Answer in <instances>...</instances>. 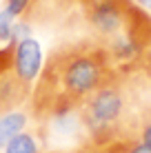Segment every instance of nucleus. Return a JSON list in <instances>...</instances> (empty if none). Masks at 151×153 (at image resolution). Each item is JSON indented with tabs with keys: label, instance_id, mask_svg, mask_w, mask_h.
<instances>
[{
	"label": "nucleus",
	"instance_id": "obj_1",
	"mask_svg": "<svg viewBox=\"0 0 151 153\" xmlns=\"http://www.w3.org/2000/svg\"><path fill=\"white\" fill-rule=\"evenodd\" d=\"M113 73L111 60L98 40L71 42L51 51L29 98L31 115L38 122H49L78 111Z\"/></svg>",
	"mask_w": 151,
	"mask_h": 153
},
{
	"label": "nucleus",
	"instance_id": "obj_2",
	"mask_svg": "<svg viewBox=\"0 0 151 153\" xmlns=\"http://www.w3.org/2000/svg\"><path fill=\"white\" fill-rule=\"evenodd\" d=\"M133 111L136 107L129 80L120 73H113L80 104L78 118L80 126L89 133V142L102 146L107 142L124 138Z\"/></svg>",
	"mask_w": 151,
	"mask_h": 153
},
{
	"label": "nucleus",
	"instance_id": "obj_3",
	"mask_svg": "<svg viewBox=\"0 0 151 153\" xmlns=\"http://www.w3.org/2000/svg\"><path fill=\"white\" fill-rule=\"evenodd\" d=\"M80 4L87 27L100 45L127 31L129 25L142 13V9L131 0H80Z\"/></svg>",
	"mask_w": 151,
	"mask_h": 153
},
{
	"label": "nucleus",
	"instance_id": "obj_4",
	"mask_svg": "<svg viewBox=\"0 0 151 153\" xmlns=\"http://www.w3.org/2000/svg\"><path fill=\"white\" fill-rule=\"evenodd\" d=\"M13 40L0 47V115L22 107L33 91L31 87L20 82L13 73Z\"/></svg>",
	"mask_w": 151,
	"mask_h": 153
},
{
	"label": "nucleus",
	"instance_id": "obj_5",
	"mask_svg": "<svg viewBox=\"0 0 151 153\" xmlns=\"http://www.w3.org/2000/svg\"><path fill=\"white\" fill-rule=\"evenodd\" d=\"M42 49L36 38H25L16 42L13 47V73L22 84L33 89V82L38 80L42 71Z\"/></svg>",
	"mask_w": 151,
	"mask_h": 153
},
{
	"label": "nucleus",
	"instance_id": "obj_6",
	"mask_svg": "<svg viewBox=\"0 0 151 153\" xmlns=\"http://www.w3.org/2000/svg\"><path fill=\"white\" fill-rule=\"evenodd\" d=\"M29 122V115L20 109H13V111L0 115V149L7 146V142L18 135L20 131H25V126Z\"/></svg>",
	"mask_w": 151,
	"mask_h": 153
},
{
	"label": "nucleus",
	"instance_id": "obj_7",
	"mask_svg": "<svg viewBox=\"0 0 151 153\" xmlns=\"http://www.w3.org/2000/svg\"><path fill=\"white\" fill-rule=\"evenodd\" d=\"M4 153H40L38 140L29 131H20L18 135H13L4 146Z\"/></svg>",
	"mask_w": 151,
	"mask_h": 153
},
{
	"label": "nucleus",
	"instance_id": "obj_8",
	"mask_svg": "<svg viewBox=\"0 0 151 153\" xmlns=\"http://www.w3.org/2000/svg\"><path fill=\"white\" fill-rule=\"evenodd\" d=\"M18 18H13L7 9H0V45H7L11 40V29H13V22Z\"/></svg>",
	"mask_w": 151,
	"mask_h": 153
},
{
	"label": "nucleus",
	"instance_id": "obj_9",
	"mask_svg": "<svg viewBox=\"0 0 151 153\" xmlns=\"http://www.w3.org/2000/svg\"><path fill=\"white\" fill-rule=\"evenodd\" d=\"M33 0H4V9L13 16V18H27Z\"/></svg>",
	"mask_w": 151,
	"mask_h": 153
},
{
	"label": "nucleus",
	"instance_id": "obj_10",
	"mask_svg": "<svg viewBox=\"0 0 151 153\" xmlns=\"http://www.w3.org/2000/svg\"><path fill=\"white\" fill-rule=\"evenodd\" d=\"M138 71H144V73H147V76L151 78V49H149V53H147V58H144V62L140 65V69H138ZM133 73H136V71H133Z\"/></svg>",
	"mask_w": 151,
	"mask_h": 153
},
{
	"label": "nucleus",
	"instance_id": "obj_11",
	"mask_svg": "<svg viewBox=\"0 0 151 153\" xmlns=\"http://www.w3.org/2000/svg\"><path fill=\"white\" fill-rule=\"evenodd\" d=\"M74 153H98V149H96V146H93L91 142H89L87 146H82V149H78V151H74Z\"/></svg>",
	"mask_w": 151,
	"mask_h": 153
},
{
	"label": "nucleus",
	"instance_id": "obj_12",
	"mask_svg": "<svg viewBox=\"0 0 151 153\" xmlns=\"http://www.w3.org/2000/svg\"><path fill=\"white\" fill-rule=\"evenodd\" d=\"M138 7H144V9H151V0H133Z\"/></svg>",
	"mask_w": 151,
	"mask_h": 153
}]
</instances>
